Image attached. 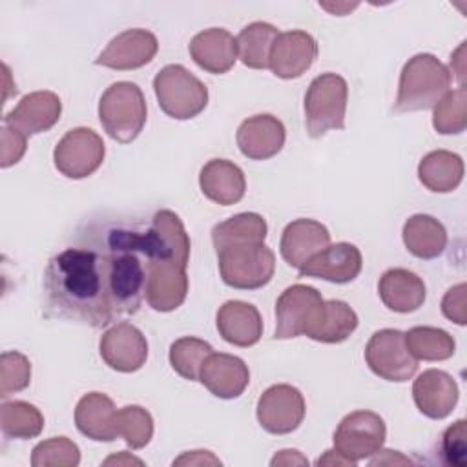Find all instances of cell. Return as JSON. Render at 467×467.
Returning <instances> with one entry per match:
<instances>
[{"label": "cell", "instance_id": "6da1fadb", "mask_svg": "<svg viewBox=\"0 0 467 467\" xmlns=\"http://www.w3.org/2000/svg\"><path fill=\"white\" fill-rule=\"evenodd\" d=\"M148 275L142 232L113 228L89 246H67L44 272L49 306L69 321L102 328L139 312Z\"/></svg>", "mask_w": 467, "mask_h": 467}, {"label": "cell", "instance_id": "7a4b0ae2", "mask_svg": "<svg viewBox=\"0 0 467 467\" xmlns=\"http://www.w3.org/2000/svg\"><path fill=\"white\" fill-rule=\"evenodd\" d=\"M451 71L431 53L409 58L400 73L394 109L400 113L434 108L451 88Z\"/></svg>", "mask_w": 467, "mask_h": 467}, {"label": "cell", "instance_id": "3957f363", "mask_svg": "<svg viewBox=\"0 0 467 467\" xmlns=\"http://www.w3.org/2000/svg\"><path fill=\"white\" fill-rule=\"evenodd\" d=\"M148 109L140 88L133 82L111 84L99 100V119L104 131L117 142L128 144L139 137Z\"/></svg>", "mask_w": 467, "mask_h": 467}, {"label": "cell", "instance_id": "277c9868", "mask_svg": "<svg viewBox=\"0 0 467 467\" xmlns=\"http://www.w3.org/2000/svg\"><path fill=\"white\" fill-rule=\"evenodd\" d=\"M347 100L348 86L341 75H317L305 93V126L308 135L319 139L332 130H343Z\"/></svg>", "mask_w": 467, "mask_h": 467}, {"label": "cell", "instance_id": "5b68a950", "mask_svg": "<svg viewBox=\"0 0 467 467\" xmlns=\"http://www.w3.org/2000/svg\"><path fill=\"white\" fill-rule=\"evenodd\" d=\"M161 109L177 120L197 117L208 104V88L184 66L168 64L153 78Z\"/></svg>", "mask_w": 467, "mask_h": 467}, {"label": "cell", "instance_id": "8992f818", "mask_svg": "<svg viewBox=\"0 0 467 467\" xmlns=\"http://www.w3.org/2000/svg\"><path fill=\"white\" fill-rule=\"evenodd\" d=\"M223 281L237 290H255L270 283L275 255L265 243L232 244L217 252Z\"/></svg>", "mask_w": 467, "mask_h": 467}, {"label": "cell", "instance_id": "52a82bcc", "mask_svg": "<svg viewBox=\"0 0 467 467\" xmlns=\"http://www.w3.org/2000/svg\"><path fill=\"white\" fill-rule=\"evenodd\" d=\"M325 299L308 285L288 286L275 303V339L306 336L321 319Z\"/></svg>", "mask_w": 467, "mask_h": 467}, {"label": "cell", "instance_id": "ba28073f", "mask_svg": "<svg viewBox=\"0 0 467 467\" xmlns=\"http://www.w3.org/2000/svg\"><path fill=\"white\" fill-rule=\"evenodd\" d=\"M387 427L379 414L372 410H354L347 414L336 432L334 449L350 463L374 456L385 443Z\"/></svg>", "mask_w": 467, "mask_h": 467}, {"label": "cell", "instance_id": "9c48e42d", "mask_svg": "<svg viewBox=\"0 0 467 467\" xmlns=\"http://www.w3.org/2000/svg\"><path fill=\"white\" fill-rule=\"evenodd\" d=\"M368 368L387 381H407L418 370V359L409 352L405 332L381 328L374 332L365 347Z\"/></svg>", "mask_w": 467, "mask_h": 467}, {"label": "cell", "instance_id": "30bf717a", "mask_svg": "<svg viewBox=\"0 0 467 467\" xmlns=\"http://www.w3.org/2000/svg\"><path fill=\"white\" fill-rule=\"evenodd\" d=\"M106 155L104 140L89 128L69 130L55 146V168L69 179H84L95 173Z\"/></svg>", "mask_w": 467, "mask_h": 467}, {"label": "cell", "instance_id": "8fae6325", "mask_svg": "<svg viewBox=\"0 0 467 467\" xmlns=\"http://www.w3.org/2000/svg\"><path fill=\"white\" fill-rule=\"evenodd\" d=\"M303 394L286 383L268 387L257 401L259 425L270 434H288L296 431L305 418Z\"/></svg>", "mask_w": 467, "mask_h": 467}, {"label": "cell", "instance_id": "7c38bea8", "mask_svg": "<svg viewBox=\"0 0 467 467\" xmlns=\"http://www.w3.org/2000/svg\"><path fill=\"white\" fill-rule=\"evenodd\" d=\"M188 294L186 265L175 259H148L146 292L148 305L157 312H171L179 308Z\"/></svg>", "mask_w": 467, "mask_h": 467}, {"label": "cell", "instance_id": "4fadbf2b", "mask_svg": "<svg viewBox=\"0 0 467 467\" xmlns=\"http://www.w3.org/2000/svg\"><path fill=\"white\" fill-rule=\"evenodd\" d=\"M100 358L117 372H135L148 358V341L144 334L131 323H115L99 343Z\"/></svg>", "mask_w": 467, "mask_h": 467}, {"label": "cell", "instance_id": "5bb4252c", "mask_svg": "<svg viewBox=\"0 0 467 467\" xmlns=\"http://www.w3.org/2000/svg\"><path fill=\"white\" fill-rule=\"evenodd\" d=\"M142 243L148 259H175L188 266L190 237L175 212L159 210L153 215L148 230L142 232Z\"/></svg>", "mask_w": 467, "mask_h": 467}, {"label": "cell", "instance_id": "9a60e30c", "mask_svg": "<svg viewBox=\"0 0 467 467\" xmlns=\"http://www.w3.org/2000/svg\"><path fill=\"white\" fill-rule=\"evenodd\" d=\"M159 51L157 36L146 29H126L119 33L95 58L97 66L126 71L146 66Z\"/></svg>", "mask_w": 467, "mask_h": 467}, {"label": "cell", "instance_id": "2e32d148", "mask_svg": "<svg viewBox=\"0 0 467 467\" xmlns=\"http://www.w3.org/2000/svg\"><path fill=\"white\" fill-rule=\"evenodd\" d=\"M317 57V42L306 31L294 29L279 33L272 51L268 67L279 78L301 77Z\"/></svg>", "mask_w": 467, "mask_h": 467}, {"label": "cell", "instance_id": "e0dca14e", "mask_svg": "<svg viewBox=\"0 0 467 467\" xmlns=\"http://www.w3.org/2000/svg\"><path fill=\"white\" fill-rule=\"evenodd\" d=\"M363 266L361 252L352 243L328 244L325 250L316 254L303 268L299 277H317L330 283H350L354 281Z\"/></svg>", "mask_w": 467, "mask_h": 467}, {"label": "cell", "instance_id": "ac0fdd59", "mask_svg": "<svg viewBox=\"0 0 467 467\" xmlns=\"http://www.w3.org/2000/svg\"><path fill=\"white\" fill-rule=\"evenodd\" d=\"M62 113V102L53 91H33L4 117V124L20 133L36 135L51 130Z\"/></svg>", "mask_w": 467, "mask_h": 467}, {"label": "cell", "instance_id": "d6986e66", "mask_svg": "<svg viewBox=\"0 0 467 467\" xmlns=\"http://www.w3.org/2000/svg\"><path fill=\"white\" fill-rule=\"evenodd\" d=\"M285 139L283 122L268 113L244 119L235 135L241 153L252 161H265L277 155L285 146Z\"/></svg>", "mask_w": 467, "mask_h": 467}, {"label": "cell", "instance_id": "ffe728a7", "mask_svg": "<svg viewBox=\"0 0 467 467\" xmlns=\"http://www.w3.org/2000/svg\"><path fill=\"white\" fill-rule=\"evenodd\" d=\"M412 398L423 416L431 420H443L458 403V385L451 374L429 368L414 379Z\"/></svg>", "mask_w": 467, "mask_h": 467}, {"label": "cell", "instance_id": "44dd1931", "mask_svg": "<svg viewBox=\"0 0 467 467\" xmlns=\"http://www.w3.org/2000/svg\"><path fill=\"white\" fill-rule=\"evenodd\" d=\"M330 244V234L325 224L314 219H296L283 230L279 250L281 257L292 268H303L316 254Z\"/></svg>", "mask_w": 467, "mask_h": 467}, {"label": "cell", "instance_id": "7402d4cb", "mask_svg": "<svg viewBox=\"0 0 467 467\" xmlns=\"http://www.w3.org/2000/svg\"><path fill=\"white\" fill-rule=\"evenodd\" d=\"M199 381L213 396L221 400H234L248 387L250 372L241 358L224 352H212L201 368Z\"/></svg>", "mask_w": 467, "mask_h": 467}, {"label": "cell", "instance_id": "603a6c76", "mask_svg": "<svg viewBox=\"0 0 467 467\" xmlns=\"http://www.w3.org/2000/svg\"><path fill=\"white\" fill-rule=\"evenodd\" d=\"M190 55L201 69L223 75L230 71L239 58L237 40L223 27H210L192 38Z\"/></svg>", "mask_w": 467, "mask_h": 467}, {"label": "cell", "instance_id": "cb8c5ba5", "mask_svg": "<svg viewBox=\"0 0 467 467\" xmlns=\"http://www.w3.org/2000/svg\"><path fill=\"white\" fill-rule=\"evenodd\" d=\"M215 323L221 337L235 347H252L263 336L261 314L252 303L246 301H226L217 310Z\"/></svg>", "mask_w": 467, "mask_h": 467}, {"label": "cell", "instance_id": "d4e9b609", "mask_svg": "<svg viewBox=\"0 0 467 467\" xmlns=\"http://www.w3.org/2000/svg\"><path fill=\"white\" fill-rule=\"evenodd\" d=\"M199 186L210 201L221 206H230L244 197L246 179L243 170L232 161L212 159L201 168Z\"/></svg>", "mask_w": 467, "mask_h": 467}, {"label": "cell", "instance_id": "484cf974", "mask_svg": "<svg viewBox=\"0 0 467 467\" xmlns=\"http://www.w3.org/2000/svg\"><path fill=\"white\" fill-rule=\"evenodd\" d=\"M77 429L95 441H113L117 434V409L102 392L84 394L75 409Z\"/></svg>", "mask_w": 467, "mask_h": 467}, {"label": "cell", "instance_id": "4316f807", "mask_svg": "<svg viewBox=\"0 0 467 467\" xmlns=\"http://www.w3.org/2000/svg\"><path fill=\"white\" fill-rule=\"evenodd\" d=\"M378 292L383 305L398 314L418 310L423 305L427 294L421 277L407 268L387 270L378 283Z\"/></svg>", "mask_w": 467, "mask_h": 467}, {"label": "cell", "instance_id": "83f0119b", "mask_svg": "<svg viewBox=\"0 0 467 467\" xmlns=\"http://www.w3.org/2000/svg\"><path fill=\"white\" fill-rule=\"evenodd\" d=\"M418 179L431 192L449 193L463 179V161L458 153L447 150L431 151L418 164Z\"/></svg>", "mask_w": 467, "mask_h": 467}, {"label": "cell", "instance_id": "f1b7e54d", "mask_svg": "<svg viewBox=\"0 0 467 467\" xmlns=\"http://www.w3.org/2000/svg\"><path fill=\"white\" fill-rule=\"evenodd\" d=\"M403 243L407 250L420 259H434L447 246V232L432 215L416 213L403 224Z\"/></svg>", "mask_w": 467, "mask_h": 467}, {"label": "cell", "instance_id": "f546056e", "mask_svg": "<svg viewBox=\"0 0 467 467\" xmlns=\"http://www.w3.org/2000/svg\"><path fill=\"white\" fill-rule=\"evenodd\" d=\"M266 239V221L254 212L237 213L212 230V241L215 252L232 246V244H244V243H265Z\"/></svg>", "mask_w": 467, "mask_h": 467}, {"label": "cell", "instance_id": "4dcf8cb0", "mask_svg": "<svg viewBox=\"0 0 467 467\" xmlns=\"http://www.w3.org/2000/svg\"><path fill=\"white\" fill-rule=\"evenodd\" d=\"M277 35V27L268 22H252L244 26L235 38L241 62L252 69H266Z\"/></svg>", "mask_w": 467, "mask_h": 467}, {"label": "cell", "instance_id": "1f68e13d", "mask_svg": "<svg viewBox=\"0 0 467 467\" xmlns=\"http://www.w3.org/2000/svg\"><path fill=\"white\" fill-rule=\"evenodd\" d=\"M358 328V314L339 299L325 301V312L319 323L306 334L319 343H341Z\"/></svg>", "mask_w": 467, "mask_h": 467}, {"label": "cell", "instance_id": "d6a6232c", "mask_svg": "<svg viewBox=\"0 0 467 467\" xmlns=\"http://www.w3.org/2000/svg\"><path fill=\"white\" fill-rule=\"evenodd\" d=\"M0 427L7 438L29 440L42 432L44 416L35 405L27 401H4L0 407Z\"/></svg>", "mask_w": 467, "mask_h": 467}, {"label": "cell", "instance_id": "836d02e7", "mask_svg": "<svg viewBox=\"0 0 467 467\" xmlns=\"http://www.w3.org/2000/svg\"><path fill=\"white\" fill-rule=\"evenodd\" d=\"M405 343L416 359L425 361L449 359L456 348L452 336L436 327H412L409 332H405Z\"/></svg>", "mask_w": 467, "mask_h": 467}, {"label": "cell", "instance_id": "e575fe53", "mask_svg": "<svg viewBox=\"0 0 467 467\" xmlns=\"http://www.w3.org/2000/svg\"><path fill=\"white\" fill-rule=\"evenodd\" d=\"M213 352L212 345L199 337H181L170 347V365L184 379L197 381L206 358Z\"/></svg>", "mask_w": 467, "mask_h": 467}, {"label": "cell", "instance_id": "d590c367", "mask_svg": "<svg viewBox=\"0 0 467 467\" xmlns=\"http://www.w3.org/2000/svg\"><path fill=\"white\" fill-rule=\"evenodd\" d=\"M432 126L441 135L462 133L467 126V89L463 86L447 91L434 106Z\"/></svg>", "mask_w": 467, "mask_h": 467}, {"label": "cell", "instance_id": "8d00e7d4", "mask_svg": "<svg viewBox=\"0 0 467 467\" xmlns=\"http://www.w3.org/2000/svg\"><path fill=\"white\" fill-rule=\"evenodd\" d=\"M117 434L131 449H142L153 436V418L139 405H126L117 410Z\"/></svg>", "mask_w": 467, "mask_h": 467}, {"label": "cell", "instance_id": "74e56055", "mask_svg": "<svg viewBox=\"0 0 467 467\" xmlns=\"http://www.w3.org/2000/svg\"><path fill=\"white\" fill-rule=\"evenodd\" d=\"M80 462V451L66 436H55L40 441L31 454L33 467H75Z\"/></svg>", "mask_w": 467, "mask_h": 467}, {"label": "cell", "instance_id": "f35d334b", "mask_svg": "<svg viewBox=\"0 0 467 467\" xmlns=\"http://www.w3.org/2000/svg\"><path fill=\"white\" fill-rule=\"evenodd\" d=\"M31 381V363L29 359L16 352L9 350L0 356V396L7 398L9 394L24 390Z\"/></svg>", "mask_w": 467, "mask_h": 467}, {"label": "cell", "instance_id": "ab89813d", "mask_svg": "<svg viewBox=\"0 0 467 467\" xmlns=\"http://www.w3.org/2000/svg\"><path fill=\"white\" fill-rule=\"evenodd\" d=\"M441 456L445 463L465 467L467 463V425L465 420L454 421L441 436Z\"/></svg>", "mask_w": 467, "mask_h": 467}, {"label": "cell", "instance_id": "60d3db41", "mask_svg": "<svg viewBox=\"0 0 467 467\" xmlns=\"http://www.w3.org/2000/svg\"><path fill=\"white\" fill-rule=\"evenodd\" d=\"M2 148H0V164L2 168H9L16 164L26 153V135L9 126L2 128Z\"/></svg>", "mask_w": 467, "mask_h": 467}, {"label": "cell", "instance_id": "b9f144b4", "mask_svg": "<svg viewBox=\"0 0 467 467\" xmlns=\"http://www.w3.org/2000/svg\"><path fill=\"white\" fill-rule=\"evenodd\" d=\"M465 283H458L456 286L449 288L447 294L441 299V312L447 319L454 321L456 325L467 323V312H465Z\"/></svg>", "mask_w": 467, "mask_h": 467}, {"label": "cell", "instance_id": "7bdbcfd3", "mask_svg": "<svg viewBox=\"0 0 467 467\" xmlns=\"http://www.w3.org/2000/svg\"><path fill=\"white\" fill-rule=\"evenodd\" d=\"M184 463H197V465H206V463H213V465H221V462L208 451H192V452H184L181 458H177L173 462V465H184Z\"/></svg>", "mask_w": 467, "mask_h": 467}, {"label": "cell", "instance_id": "ee69618b", "mask_svg": "<svg viewBox=\"0 0 467 467\" xmlns=\"http://www.w3.org/2000/svg\"><path fill=\"white\" fill-rule=\"evenodd\" d=\"M294 465V463H299V465H306V458L301 456L299 451H294V449H286V451H279V454L274 456L272 460V465Z\"/></svg>", "mask_w": 467, "mask_h": 467}, {"label": "cell", "instance_id": "f6af8a7d", "mask_svg": "<svg viewBox=\"0 0 467 467\" xmlns=\"http://www.w3.org/2000/svg\"><path fill=\"white\" fill-rule=\"evenodd\" d=\"M317 465H354V463H350L347 458H343L336 449L334 451H327L325 452V456L323 458H319L317 462H316Z\"/></svg>", "mask_w": 467, "mask_h": 467}, {"label": "cell", "instance_id": "bcb514c9", "mask_svg": "<svg viewBox=\"0 0 467 467\" xmlns=\"http://www.w3.org/2000/svg\"><path fill=\"white\" fill-rule=\"evenodd\" d=\"M389 458L387 460H379V462H376L374 465H378V463H410V460L409 458H403L398 451H383Z\"/></svg>", "mask_w": 467, "mask_h": 467}, {"label": "cell", "instance_id": "7dc6e473", "mask_svg": "<svg viewBox=\"0 0 467 467\" xmlns=\"http://www.w3.org/2000/svg\"><path fill=\"white\" fill-rule=\"evenodd\" d=\"M113 462H117V463H120V462H126V463H139V465H142V462H140V460H137V458H133V456H128L126 452H120V456H113V458H108L104 463H113Z\"/></svg>", "mask_w": 467, "mask_h": 467}]
</instances>
